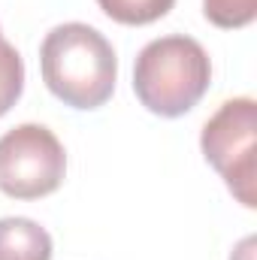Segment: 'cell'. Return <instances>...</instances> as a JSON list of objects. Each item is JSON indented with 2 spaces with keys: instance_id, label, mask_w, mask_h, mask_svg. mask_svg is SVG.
<instances>
[{
  "instance_id": "1",
  "label": "cell",
  "mask_w": 257,
  "mask_h": 260,
  "mask_svg": "<svg viewBox=\"0 0 257 260\" xmlns=\"http://www.w3.org/2000/svg\"><path fill=\"white\" fill-rule=\"evenodd\" d=\"M46 88L73 109H100L112 100L118 58L112 43L91 24L67 21L46 34L40 46Z\"/></svg>"
},
{
  "instance_id": "2",
  "label": "cell",
  "mask_w": 257,
  "mask_h": 260,
  "mask_svg": "<svg viewBox=\"0 0 257 260\" xmlns=\"http://www.w3.org/2000/svg\"><path fill=\"white\" fill-rule=\"evenodd\" d=\"M209 82L212 61L206 49L185 34L151 40L133 64V91L139 103L160 118L191 112L206 97Z\"/></svg>"
},
{
  "instance_id": "3",
  "label": "cell",
  "mask_w": 257,
  "mask_h": 260,
  "mask_svg": "<svg viewBox=\"0 0 257 260\" xmlns=\"http://www.w3.org/2000/svg\"><path fill=\"white\" fill-rule=\"evenodd\" d=\"M203 157L218 170L227 191L245 209L257 206V103L251 97H233L203 124Z\"/></svg>"
},
{
  "instance_id": "4",
  "label": "cell",
  "mask_w": 257,
  "mask_h": 260,
  "mask_svg": "<svg viewBox=\"0 0 257 260\" xmlns=\"http://www.w3.org/2000/svg\"><path fill=\"white\" fill-rule=\"evenodd\" d=\"M67 176L61 139L43 124H18L0 136V191L12 200L55 194Z\"/></svg>"
},
{
  "instance_id": "5",
  "label": "cell",
  "mask_w": 257,
  "mask_h": 260,
  "mask_svg": "<svg viewBox=\"0 0 257 260\" xmlns=\"http://www.w3.org/2000/svg\"><path fill=\"white\" fill-rule=\"evenodd\" d=\"M0 260H52V236L30 218H0Z\"/></svg>"
},
{
  "instance_id": "6",
  "label": "cell",
  "mask_w": 257,
  "mask_h": 260,
  "mask_svg": "<svg viewBox=\"0 0 257 260\" xmlns=\"http://www.w3.org/2000/svg\"><path fill=\"white\" fill-rule=\"evenodd\" d=\"M176 0H97V6L118 24H151L173 9Z\"/></svg>"
},
{
  "instance_id": "7",
  "label": "cell",
  "mask_w": 257,
  "mask_h": 260,
  "mask_svg": "<svg viewBox=\"0 0 257 260\" xmlns=\"http://www.w3.org/2000/svg\"><path fill=\"white\" fill-rule=\"evenodd\" d=\"M24 91V61L6 40L0 43V118L18 103Z\"/></svg>"
},
{
  "instance_id": "8",
  "label": "cell",
  "mask_w": 257,
  "mask_h": 260,
  "mask_svg": "<svg viewBox=\"0 0 257 260\" xmlns=\"http://www.w3.org/2000/svg\"><path fill=\"white\" fill-rule=\"evenodd\" d=\"M203 15L215 27L239 30L257 18V0H203Z\"/></svg>"
},
{
  "instance_id": "9",
  "label": "cell",
  "mask_w": 257,
  "mask_h": 260,
  "mask_svg": "<svg viewBox=\"0 0 257 260\" xmlns=\"http://www.w3.org/2000/svg\"><path fill=\"white\" fill-rule=\"evenodd\" d=\"M0 43H3V37H0Z\"/></svg>"
}]
</instances>
